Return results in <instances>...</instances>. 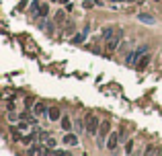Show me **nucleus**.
<instances>
[{
  "label": "nucleus",
  "instance_id": "nucleus-1",
  "mask_svg": "<svg viewBox=\"0 0 162 156\" xmlns=\"http://www.w3.org/2000/svg\"><path fill=\"white\" fill-rule=\"evenodd\" d=\"M121 39H123V31H121V29H117V31H115V33L111 35V37H109L107 41H105V48H107V54H113L115 49H117L119 45H121Z\"/></svg>",
  "mask_w": 162,
  "mask_h": 156
},
{
  "label": "nucleus",
  "instance_id": "nucleus-2",
  "mask_svg": "<svg viewBox=\"0 0 162 156\" xmlns=\"http://www.w3.org/2000/svg\"><path fill=\"white\" fill-rule=\"evenodd\" d=\"M146 51H148V45H140V48H135V51L127 54V58H125V64H127V66H135V64H138V60H140V58H142Z\"/></svg>",
  "mask_w": 162,
  "mask_h": 156
},
{
  "label": "nucleus",
  "instance_id": "nucleus-3",
  "mask_svg": "<svg viewBox=\"0 0 162 156\" xmlns=\"http://www.w3.org/2000/svg\"><path fill=\"white\" fill-rule=\"evenodd\" d=\"M99 127H101V123H99L96 115L88 113L86 115V134L88 136H96V134H99Z\"/></svg>",
  "mask_w": 162,
  "mask_h": 156
},
{
  "label": "nucleus",
  "instance_id": "nucleus-4",
  "mask_svg": "<svg viewBox=\"0 0 162 156\" xmlns=\"http://www.w3.org/2000/svg\"><path fill=\"white\" fill-rule=\"evenodd\" d=\"M111 134V121H101V127H99V144H105V138H109Z\"/></svg>",
  "mask_w": 162,
  "mask_h": 156
},
{
  "label": "nucleus",
  "instance_id": "nucleus-5",
  "mask_svg": "<svg viewBox=\"0 0 162 156\" xmlns=\"http://www.w3.org/2000/svg\"><path fill=\"white\" fill-rule=\"evenodd\" d=\"M119 134H109V138H107V150H111V152H115V146L119 144Z\"/></svg>",
  "mask_w": 162,
  "mask_h": 156
},
{
  "label": "nucleus",
  "instance_id": "nucleus-6",
  "mask_svg": "<svg viewBox=\"0 0 162 156\" xmlns=\"http://www.w3.org/2000/svg\"><path fill=\"white\" fill-rule=\"evenodd\" d=\"M148 64H150V54H148V51H146V54H144L142 58L138 60V64H135V68L140 70V72H144V70L148 68Z\"/></svg>",
  "mask_w": 162,
  "mask_h": 156
},
{
  "label": "nucleus",
  "instance_id": "nucleus-7",
  "mask_svg": "<svg viewBox=\"0 0 162 156\" xmlns=\"http://www.w3.org/2000/svg\"><path fill=\"white\" fill-rule=\"evenodd\" d=\"M64 144H66V146H78V138H76L72 131H66V134H64Z\"/></svg>",
  "mask_w": 162,
  "mask_h": 156
},
{
  "label": "nucleus",
  "instance_id": "nucleus-8",
  "mask_svg": "<svg viewBox=\"0 0 162 156\" xmlns=\"http://www.w3.org/2000/svg\"><path fill=\"white\" fill-rule=\"evenodd\" d=\"M33 113H35V115H43V113H47V105H45L43 101H37L33 105Z\"/></svg>",
  "mask_w": 162,
  "mask_h": 156
},
{
  "label": "nucleus",
  "instance_id": "nucleus-9",
  "mask_svg": "<svg viewBox=\"0 0 162 156\" xmlns=\"http://www.w3.org/2000/svg\"><path fill=\"white\" fill-rule=\"evenodd\" d=\"M60 109L58 107H49L47 109V117H49V121H58V119H60Z\"/></svg>",
  "mask_w": 162,
  "mask_h": 156
},
{
  "label": "nucleus",
  "instance_id": "nucleus-10",
  "mask_svg": "<svg viewBox=\"0 0 162 156\" xmlns=\"http://www.w3.org/2000/svg\"><path fill=\"white\" fill-rule=\"evenodd\" d=\"M138 19L142 21V23H148V25H154V23H156V19H154V17H150V14H146V13L138 14Z\"/></svg>",
  "mask_w": 162,
  "mask_h": 156
},
{
  "label": "nucleus",
  "instance_id": "nucleus-11",
  "mask_svg": "<svg viewBox=\"0 0 162 156\" xmlns=\"http://www.w3.org/2000/svg\"><path fill=\"white\" fill-rule=\"evenodd\" d=\"M115 31H117V27H111V25H109V27H105V31H103V39L107 41L109 37H111V35L115 33Z\"/></svg>",
  "mask_w": 162,
  "mask_h": 156
},
{
  "label": "nucleus",
  "instance_id": "nucleus-12",
  "mask_svg": "<svg viewBox=\"0 0 162 156\" xmlns=\"http://www.w3.org/2000/svg\"><path fill=\"white\" fill-rule=\"evenodd\" d=\"M17 129H19L21 134H25V131H29V123L27 121H17Z\"/></svg>",
  "mask_w": 162,
  "mask_h": 156
},
{
  "label": "nucleus",
  "instance_id": "nucleus-13",
  "mask_svg": "<svg viewBox=\"0 0 162 156\" xmlns=\"http://www.w3.org/2000/svg\"><path fill=\"white\" fill-rule=\"evenodd\" d=\"M86 35H88V31H82V33H78L72 41H74V43H82V41L86 39Z\"/></svg>",
  "mask_w": 162,
  "mask_h": 156
},
{
  "label": "nucleus",
  "instance_id": "nucleus-14",
  "mask_svg": "<svg viewBox=\"0 0 162 156\" xmlns=\"http://www.w3.org/2000/svg\"><path fill=\"white\" fill-rule=\"evenodd\" d=\"M47 13H49V6L43 4V6H39V10H37V17H47Z\"/></svg>",
  "mask_w": 162,
  "mask_h": 156
},
{
  "label": "nucleus",
  "instance_id": "nucleus-15",
  "mask_svg": "<svg viewBox=\"0 0 162 156\" xmlns=\"http://www.w3.org/2000/svg\"><path fill=\"white\" fill-rule=\"evenodd\" d=\"M62 127L66 129V131H70V129H72V123H70V119H68V117H62Z\"/></svg>",
  "mask_w": 162,
  "mask_h": 156
},
{
  "label": "nucleus",
  "instance_id": "nucleus-16",
  "mask_svg": "<svg viewBox=\"0 0 162 156\" xmlns=\"http://www.w3.org/2000/svg\"><path fill=\"white\" fill-rule=\"evenodd\" d=\"M45 146H47V148L51 150V148L55 146V140H54V138H47V140H45Z\"/></svg>",
  "mask_w": 162,
  "mask_h": 156
},
{
  "label": "nucleus",
  "instance_id": "nucleus-17",
  "mask_svg": "<svg viewBox=\"0 0 162 156\" xmlns=\"http://www.w3.org/2000/svg\"><path fill=\"white\" fill-rule=\"evenodd\" d=\"M125 152H127V154H131V152H134V142H127V146H125Z\"/></svg>",
  "mask_w": 162,
  "mask_h": 156
},
{
  "label": "nucleus",
  "instance_id": "nucleus-18",
  "mask_svg": "<svg viewBox=\"0 0 162 156\" xmlns=\"http://www.w3.org/2000/svg\"><path fill=\"white\" fill-rule=\"evenodd\" d=\"M8 119H10V121H19V117H17V115H14V113H13V111H10V113H8Z\"/></svg>",
  "mask_w": 162,
  "mask_h": 156
},
{
  "label": "nucleus",
  "instance_id": "nucleus-19",
  "mask_svg": "<svg viewBox=\"0 0 162 156\" xmlns=\"http://www.w3.org/2000/svg\"><path fill=\"white\" fill-rule=\"evenodd\" d=\"M6 109H8V111H14V103L8 101V103H6Z\"/></svg>",
  "mask_w": 162,
  "mask_h": 156
},
{
  "label": "nucleus",
  "instance_id": "nucleus-20",
  "mask_svg": "<svg viewBox=\"0 0 162 156\" xmlns=\"http://www.w3.org/2000/svg\"><path fill=\"white\" fill-rule=\"evenodd\" d=\"M55 21H58V23H62V21H64V13H58V17H55Z\"/></svg>",
  "mask_w": 162,
  "mask_h": 156
},
{
  "label": "nucleus",
  "instance_id": "nucleus-21",
  "mask_svg": "<svg viewBox=\"0 0 162 156\" xmlns=\"http://www.w3.org/2000/svg\"><path fill=\"white\" fill-rule=\"evenodd\" d=\"M49 2H54V0H49Z\"/></svg>",
  "mask_w": 162,
  "mask_h": 156
}]
</instances>
